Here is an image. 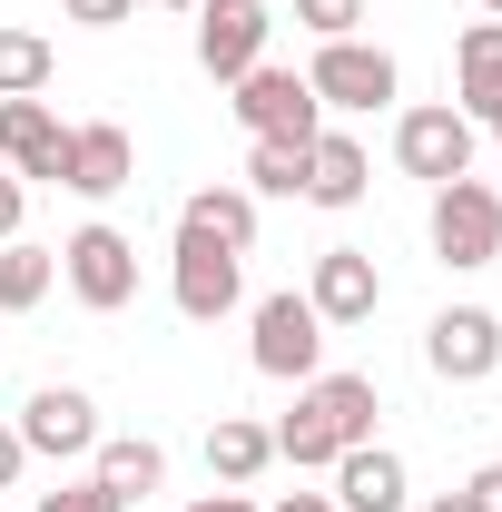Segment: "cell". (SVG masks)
<instances>
[{
    "label": "cell",
    "instance_id": "cell-19",
    "mask_svg": "<svg viewBox=\"0 0 502 512\" xmlns=\"http://www.w3.org/2000/svg\"><path fill=\"white\" fill-rule=\"evenodd\" d=\"M266 463H276V434H266V424H247V414H217V424H207V473H217V483L247 493Z\"/></svg>",
    "mask_w": 502,
    "mask_h": 512
},
{
    "label": "cell",
    "instance_id": "cell-32",
    "mask_svg": "<svg viewBox=\"0 0 502 512\" xmlns=\"http://www.w3.org/2000/svg\"><path fill=\"white\" fill-rule=\"evenodd\" d=\"M424 512H473V503H463V493H434V503H424Z\"/></svg>",
    "mask_w": 502,
    "mask_h": 512
},
{
    "label": "cell",
    "instance_id": "cell-26",
    "mask_svg": "<svg viewBox=\"0 0 502 512\" xmlns=\"http://www.w3.org/2000/svg\"><path fill=\"white\" fill-rule=\"evenodd\" d=\"M69 20H79V30H119L128 10H138V0H60Z\"/></svg>",
    "mask_w": 502,
    "mask_h": 512
},
{
    "label": "cell",
    "instance_id": "cell-35",
    "mask_svg": "<svg viewBox=\"0 0 502 512\" xmlns=\"http://www.w3.org/2000/svg\"><path fill=\"white\" fill-rule=\"evenodd\" d=\"M493 197H502V168H493Z\"/></svg>",
    "mask_w": 502,
    "mask_h": 512
},
{
    "label": "cell",
    "instance_id": "cell-28",
    "mask_svg": "<svg viewBox=\"0 0 502 512\" xmlns=\"http://www.w3.org/2000/svg\"><path fill=\"white\" fill-rule=\"evenodd\" d=\"M20 207H30V197H20V178H10V168H0V247L20 237Z\"/></svg>",
    "mask_w": 502,
    "mask_h": 512
},
{
    "label": "cell",
    "instance_id": "cell-16",
    "mask_svg": "<svg viewBox=\"0 0 502 512\" xmlns=\"http://www.w3.org/2000/svg\"><path fill=\"white\" fill-rule=\"evenodd\" d=\"M365 178H375V158H365L345 128H315V148H306V197L315 207H355Z\"/></svg>",
    "mask_w": 502,
    "mask_h": 512
},
{
    "label": "cell",
    "instance_id": "cell-10",
    "mask_svg": "<svg viewBox=\"0 0 502 512\" xmlns=\"http://www.w3.org/2000/svg\"><path fill=\"white\" fill-rule=\"evenodd\" d=\"M266 30H276L266 0H197V69L237 89V79L266 60Z\"/></svg>",
    "mask_w": 502,
    "mask_h": 512
},
{
    "label": "cell",
    "instance_id": "cell-29",
    "mask_svg": "<svg viewBox=\"0 0 502 512\" xmlns=\"http://www.w3.org/2000/svg\"><path fill=\"white\" fill-rule=\"evenodd\" d=\"M20 463H30V444H20V424H0V493L20 483Z\"/></svg>",
    "mask_w": 502,
    "mask_h": 512
},
{
    "label": "cell",
    "instance_id": "cell-12",
    "mask_svg": "<svg viewBox=\"0 0 502 512\" xmlns=\"http://www.w3.org/2000/svg\"><path fill=\"white\" fill-rule=\"evenodd\" d=\"M128 178H138V138H128L119 119L69 128V148H60V188L69 197H119Z\"/></svg>",
    "mask_w": 502,
    "mask_h": 512
},
{
    "label": "cell",
    "instance_id": "cell-11",
    "mask_svg": "<svg viewBox=\"0 0 502 512\" xmlns=\"http://www.w3.org/2000/svg\"><path fill=\"white\" fill-rule=\"evenodd\" d=\"M20 444L50 453V463H79V453H99V404H89L79 384H40V394L20 404Z\"/></svg>",
    "mask_w": 502,
    "mask_h": 512
},
{
    "label": "cell",
    "instance_id": "cell-7",
    "mask_svg": "<svg viewBox=\"0 0 502 512\" xmlns=\"http://www.w3.org/2000/svg\"><path fill=\"white\" fill-rule=\"evenodd\" d=\"M394 168L424 178V188L473 178V119H463L453 99H443V109H404V119H394Z\"/></svg>",
    "mask_w": 502,
    "mask_h": 512
},
{
    "label": "cell",
    "instance_id": "cell-18",
    "mask_svg": "<svg viewBox=\"0 0 502 512\" xmlns=\"http://www.w3.org/2000/svg\"><path fill=\"white\" fill-rule=\"evenodd\" d=\"M89 473L119 493V503H148L158 483H168V453L148 444V434H99V453H89Z\"/></svg>",
    "mask_w": 502,
    "mask_h": 512
},
{
    "label": "cell",
    "instance_id": "cell-9",
    "mask_svg": "<svg viewBox=\"0 0 502 512\" xmlns=\"http://www.w3.org/2000/svg\"><path fill=\"white\" fill-rule=\"evenodd\" d=\"M424 365H434L443 384H493L502 375V316L493 306H443V316L424 325Z\"/></svg>",
    "mask_w": 502,
    "mask_h": 512
},
{
    "label": "cell",
    "instance_id": "cell-22",
    "mask_svg": "<svg viewBox=\"0 0 502 512\" xmlns=\"http://www.w3.org/2000/svg\"><path fill=\"white\" fill-rule=\"evenodd\" d=\"M50 69H60V50L40 30H0V99H40Z\"/></svg>",
    "mask_w": 502,
    "mask_h": 512
},
{
    "label": "cell",
    "instance_id": "cell-17",
    "mask_svg": "<svg viewBox=\"0 0 502 512\" xmlns=\"http://www.w3.org/2000/svg\"><path fill=\"white\" fill-rule=\"evenodd\" d=\"M453 79H463V89H453V99H463V119L483 128L502 109V20H473V30H463V50H453Z\"/></svg>",
    "mask_w": 502,
    "mask_h": 512
},
{
    "label": "cell",
    "instance_id": "cell-14",
    "mask_svg": "<svg viewBox=\"0 0 502 512\" xmlns=\"http://www.w3.org/2000/svg\"><path fill=\"white\" fill-rule=\"evenodd\" d=\"M60 148H69V128L50 99H0V168L10 178H50L60 188Z\"/></svg>",
    "mask_w": 502,
    "mask_h": 512
},
{
    "label": "cell",
    "instance_id": "cell-30",
    "mask_svg": "<svg viewBox=\"0 0 502 512\" xmlns=\"http://www.w3.org/2000/svg\"><path fill=\"white\" fill-rule=\"evenodd\" d=\"M188 512H256V503H247V493H237V483H227V493H197Z\"/></svg>",
    "mask_w": 502,
    "mask_h": 512
},
{
    "label": "cell",
    "instance_id": "cell-31",
    "mask_svg": "<svg viewBox=\"0 0 502 512\" xmlns=\"http://www.w3.org/2000/svg\"><path fill=\"white\" fill-rule=\"evenodd\" d=\"M276 512H335V493H286Z\"/></svg>",
    "mask_w": 502,
    "mask_h": 512
},
{
    "label": "cell",
    "instance_id": "cell-2",
    "mask_svg": "<svg viewBox=\"0 0 502 512\" xmlns=\"http://www.w3.org/2000/svg\"><path fill=\"white\" fill-rule=\"evenodd\" d=\"M434 256L453 266V276L502 266V197H493V178H453V188H434Z\"/></svg>",
    "mask_w": 502,
    "mask_h": 512
},
{
    "label": "cell",
    "instance_id": "cell-4",
    "mask_svg": "<svg viewBox=\"0 0 502 512\" xmlns=\"http://www.w3.org/2000/svg\"><path fill=\"white\" fill-rule=\"evenodd\" d=\"M306 89H315V109H384V99L404 89V69H394V50H375V40H315Z\"/></svg>",
    "mask_w": 502,
    "mask_h": 512
},
{
    "label": "cell",
    "instance_id": "cell-13",
    "mask_svg": "<svg viewBox=\"0 0 502 512\" xmlns=\"http://www.w3.org/2000/svg\"><path fill=\"white\" fill-rule=\"evenodd\" d=\"M306 306L325 325H365L384 306V276H375V256L365 247H325L315 256V276H306Z\"/></svg>",
    "mask_w": 502,
    "mask_h": 512
},
{
    "label": "cell",
    "instance_id": "cell-6",
    "mask_svg": "<svg viewBox=\"0 0 502 512\" xmlns=\"http://www.w3.org/2000/svg\"><path fill=\"white\" fill-rule=\"evenodd\" d=\"M247 355H256V375H276V384L325 375V316H315L306 296H266L256 325H247Z\"/></svg>",
    "mask_w": 502,
    "mask_h": 512
},
{
    "label": "cell",
    "instance_id": "cell-37",
    "mask_svg": "<svg viewBox=\"0 0 502 512\" xmlns=\"http://www.w3.org/2000/svg\"><path fill=\"white\" fill-rule=\"evenodd\" d=\"M266 10H276V0H266Z\"/></svg>",
    "mask_w": 502,
    "mask_h": 512
},
{
    "label": "cell",
    "instance_id": "cell-33",
    "mask_svg": "<svg viewBox=\"0 0 502 512\" xmlns=\"http://www.w3.org/2000/svg\"><path fill=\"white\" fill-rule=\"evenodd\" d=\"M158 10H197V0H158Z\"/></svg>",
    "mask_w": 502,
    "mask_h": 512
},
{
    "label": "cell",
    "instance_id": "cell-24",
    "mask_svg": "<svg viewBox=\"0 0 502 512\" xmlns=\"http://www.w3.org/2000/svg\"><path fill=\"white\" fill-rule=\"evenodd\" d=\"M296 20H306L315 40H355V20H365V0H296Z\"/></svg>",
    "mask_w": 502,
    "mask_h": 512
},
{
    "label": "cell",
    "instance_id": "cell-20",
    "mask_svg": "<svg viewBox=\"0 0 502 512\" xmlns=\"http://www.w3.org/2000/svg\"><path fill=\"white\" fill-rule=\"evenodd\" d=\"M178 227H197V237H217V247H256V197L247 188H197L188 207H178Z\"/></svg>",
    "mask_w": 502,
    "mask_h": 512
},
{
    "label": "cell",
    "instance_id": "cell-8",
    "mask_svg": "<svg viewBox=\"0 0 502 512\" xmlns=\"http://www.w3.org/2000/svg\"><path fill=\"white\" fill-rule=\"evenodd\" d=\"M237 119H247V138H286V148H306L315 128H325V109H315L306 69H276V60H256L247 79H237Z\"/></svg>",
    "mask_w": 502,
    "mask_h": 512
},
{
    "label": "cell",
    "instance_id": "cell-1",
    "mask_svg": "<svg viewBox=\"0 0 502 512\" xmlns=\"http://www.w3.org/2000/svg\"><path fill=\"white\" fill-rule=\"evenodd\" d=\"M375 375H306L296 384V414L286 424H266L276 434V463H296V473H315V463H335V453L375 444Z\"/></svg>",
    "mask_w": 502,
    "mask_h": 512
},
{
    "label": "cell",
    "instance_id": "cell-36",
    "mask_svg": "<svg viewBox=\"0 0 502 512\" xmlns=\"http://www.w3.org/2000/svg\"><path fill=\"white\" fill-rule=\"evenodd\" d=\"M493 20H502V0H493Z\"/></svg>",
    "mask_w": 502,
    "mask_h": 512
},
{
    "label": "cell",
    "instance_id": "cell-27",
    "mask_svg": "<svg viewBox=\"0 0 502 512\" xmlns=\"http://www.w3.org/2000/svg\"><path fill=\"white\" fill-rule=\"evenodd\" d=\"M463 503H473V512H502V463H483V473L463 483Z\"/></svg>",
    "mask_w": 502,
    "mask_h": 512
},
{
    "label": "cell",
    "instance_id": "cell-5",
    "mask_svg": "<svg viewBox=\"0 0 502 512\" xmlns=\"http://www.w3.org/2000/svg\"><path fill=\"white\" fill-rule=\"evenodd\" d=\"M60 276H69V296H79L89 316H119L128 296H138V247H128L109 217H89V227L60 247Z\"/></svg>",
    "mask_w": 502,
    "mask_h": 512
},
{
    "label": "cell",
    "instance_id": "cell-34",
    "mask_svg": "<svg viewBox=\"0 0 502 512\" xmlns=\"http://www.w3.org/2000/svg\"><path fill=\"white\" fill-rule=\"evenodd\" d=\"M483 128H502V109H493V119H483Z\"/></svg>",
    "mask_w": 502,
    "mask_h": 512
},
{
    "label": "cell",
    "instance_id": "cell-3",
    "mask_svg": "<svg viewBox=\"0 0 502 512\" xmlns=\"http://www.w3.org/2000/svg\"><path fill=\"white\" fill-rule=\"evenodd\" d=\"M168 296H178V316H188V325L237 316V296H247V256H237V247H217V237H197V227H178V256H168Z\"/></svg>",
    "mask_w": 502,
    "mask_h": 512
},
{
    "label": "cell",
    "instance_id": "cell-15",
    "mask_svg": "<svg viewBox=\"0 0 502 512\" xmlns=\"http://www.w3.org/2000/svg\"><path fill=\"white\" fill-rule=\"evenodd\" d=\"M335 512H404V453L394 444L335 453Z\"/></svg>",
    "mask_w": 502,
    "mask_h": 512
},
{
    "label": "cell",
    "instance_id": "cell-25",
    "mask_svg": "<svg viewBox=\"0 0 502 512\" xmlns=\"http://www.w3.org/2000/svg\"><path fill=\"white\" fill-rule=\"evenodd\" d=\"M30 512H128V503L109 493V483H99V473H89V483H60V493H40Z\"/></svg>",
    "mask_w": 502,
    "mask_h": 512
},
{
    "label": "cell",
    "instance_id": "cell-23",
    "mask_svg": "<svg viewBox=\"0 0 502 512\" xmlns=\"http://www.w3.org/2000/svg\"><path fill=\"white\" fill-rule=\"evenodd\" d=\"M306 148H315V138H306ZM306 148L256 138V148H247V197H306Z\"/></svg>",
    "mask_w": 502,
    "mask_h": 512
},
{
    "label": "cell",
    "instance_id": "cell-21",
    "mask_svg": "<svg viewBox=\"0 0 502 512\" xmlns=\"http://www.w3.org/2000/svg\"><path fill=\"white\" fill-rule=\"evenodd\" d=\"M50 286H60V247H30V237L0 247V316H30Z\"/></svg>",
    "mask_w": 502,
    "mask_h": 512
}]
</instances>
